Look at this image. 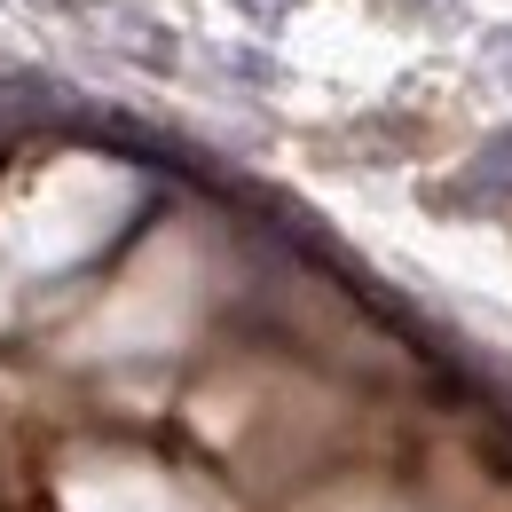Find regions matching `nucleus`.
<instances>
[{
	"label": "nucleus",
	"mask_w": 512,
	"mask_h": 512,
	"mask_svg": "<svg viewBox=\"0 0 512 512\" xmlns=\"http://www.w3.org/2000/svg\"><path fill=\"white\" fill-rule=\"evenodd\" d=\"M457 190H465V197H512V127H497L473 158H465Z\"/></svg>",
	"instance_id": "f257e3e1"
},
{
	"label": "nucleus",
	"mask_w": 512,
	"mask_h": 512,
	"mask_svg": "<svg viewBox=\"0 0 512 512\" xmlns=\"http://www.w3.org/2000/svg\"><path fill=\"white\" fill-rule=\"evenodd\" d=\"M229 8H245V16H260V24H276V16L300 8V0H229Z\"/></svg>",
	"instance_id": "7ed1b4c3"
},
{
	"label": "nucleus",
	"mask_w": 512,
	"mask_h": 512,
	"mask_svg": "<svg viewBox=\"0 0 512 512\" xmlns=\"http://www.w3.org/2000/svg\"><path fill=\"white\" fill-rule=\"evenodd\" d=\"M481 64H489V71H497V79L512 87V24H497V32L481 40Z\"/></svg>",
	"instance_id": "f03ea898"
}]
</instances>
